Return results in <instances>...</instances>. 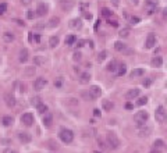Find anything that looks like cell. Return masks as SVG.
<instances>
[{"label":"cell","mask_w":167,"mask_h":153,"mask_svg":"<svg viewBox=\"0 0 167 153\" xmlns=\"http://www.w3.org/2000/svg\"><path fill=\"white\" fill-rule=\"evenodd\" d=\"M148 118H149L148 111H145V110H139L138 113H135V116H134V122H135L138 127H144L145 122L148 121Z\"/></svg>","instance_id":"obj_1"},{"label":"cell","mask_w":167,"mask_h":153,"mask_svg":"<svg viewBox=\"0 0 167 153\" xmlns=\"http://www.w3.org/2000/svg\"><path fill=\"white\" fill-rule=\"evenodd\" d=\"M106 139H107V143H109V146L112 149H117L120 146V139L117 138V135H116L114 132H109L107 136H106Z\"/></svg>","instance_id":"obj_2"},{"label":"cell","mask_w":167,"mask_h":153,"mask_svg":"<svg viewBox=\"0 0 167 153\" xmlns=\"http://www.w3.org/2000/svg\"><path fill=\"white\" fill-rule=\"evenodd\" d=\"M59 135H60V139H61L64 143H71L74 139V132L70 131V130H64V128H63Z\"/></svg>","instance_id":"obj_3"},{"label":"cell","mask_w":167,"mask_h":153,"mask_svg":"<svg viewBox=\"0 0 167 153\" xmlns=\"http://www.w3.org/2000/svg\"><path fill=\"white\" fill-rule=\"evenodd\" d=\"M157 7H159V1H157V0H146L145 1V10L148 14L156 13Z\"/></svg>","instance_id":"obj_4"},{"label":"cell","mask_w":167,"mask_h":153,"mask_svg":"<svg viewBox=\"0 0 167 153\" xmlns=\"http://www.w3.org/2000/svg\"><path fill=\"white\" fill-rule=\"evenodd\" d=\"M155 117H156V121L164 122V120H166V109L163 106H159L156 111H155Z\"/></svg>","instance_id":"obj_5"},{"label":"cell","mask_w":167,"mask_h":153,"mask_svg":"<svg viewBox=\"0 0 167 153\" xmlns=\"http://www.w3.org/2000/svg\"><path fill=\"white\" fill-rule=\"evenodd\" d=\"M46 85H47V81H46L45 78H42V76H38V78L35 79V82H33V89H35V90H42Z\"/></svg>","instance_id":"obj_6"},{"label":"cell","mask_w":167,"mask_h":153,"mask_svg":"<svg viewBox=\"0 0 167 153\" xmlns=\"http://www.w3.org/2000/svg\"><path fill=\"white\" fill-rule=\"evenodd\" d=\"M21 121H22L24 125L31 127L32 124H33V114H32V113H24V114L21 116Z\"/></svg>","instance_id":"obj_7"},{"label":"cell","mask_w":167,"mask_h":153,"mask_svg":"<svg viewBox=\"0 0 167 153\" xmlns=\"http://www.w3.org/2000/svg\"><path fill=\"white\" fill-rule=\"evenodd\" d=\"M89 95L92 96V99H98V98H100V95H102V89L98 86V85H92V86L89 88Z\"/></svg>","instance_id":"obj_8"},{"label":"cell","mask_w":167,"mask_h":153,"mask_svg":"<svg viewBox=\"0 0 167 153\" xmlns=\"http://www.w3.org/2000/svg\"><path fill=\"white\" fill-rule=\"evenodd\" d=\"M155 43H156V35L153 32H150L148 35V39H146V42H145V47L150 49V47L155 46Z\"/></svg>","instance_id":"obj_9"},{"label":"cell","mask_w":167,"mask_h":153,"mask_svg":"<svg viewBox=\"0 0 167 153\" xmlns=\"http://www.w3.org/2000/svg\"><path fill=\"white\" fill-rule=\"evenodd\" d=\"M74 4H75L74 0H60V6H61V9L64 11L71 10V9L74 7Z\"/></svg>","instance_id":"obj_10"},{"label":"cell","mask_w":167,"mask_h":153,"mask_svg":"<svg viewBox=\"0 0 167 153\" xmlns=\"http://www.w3.org/2000/svg\"><path fill=\"white\" fill-rule=\"evenodd\" d=\"M49 10V7H47V4H45V3H41V4H38V7H36V15H39V17H43L46 13Z\"/></svg>","instance_id":"obj_11"},{"label":"cell","mask_w":167,"mask_h":153,"mask_svg":"<svg viewBox=\"0 0 167 153\" xmlns=\"http://www.w3.org/2000/svg\"><path fill=\"white\" fill-rule=\"evenodd\" d=\"M4 103L7 107H14L15 106V98L11 93H6L4 95Z\"/></svg>","instance_id":"obj_12"},{"label":"cell","mask_w":167,"mask_h":153,"mask_svg":"<svg viewBox=\"0 0 167 153\" xmlns=\"http://www.w3.org/2000/svg\"><path fill=\"white\" fill-rule=\"evenodd\" d=\"M139 93H141V90L139 89H131V90H128L127 93H125V98L128 99V100H132V99H136L139 96Z\"/></svg>","instance_id":"obj_13"},{"label":"cell","mask_w":167,"mask_h":153,"mask_svg":"<svg viewBox=\"0 0 167 153\" xmlns=\"http://www.w3.org/2000/svg\"><path fill=\"white\" fill-rule=\"evenodd\" d=\"M18 139H20L22 143H29L32 139V136L28 132H18Z\"/></svg>","instance_id":"obj_14"},{"label":"cell","mask_w":167,"mask_h":153,"mask_svg":"<svg viewBox=\"0 0 167 153\" xmlns=\"http://www.w3.org/2000/svg\"><path fill=\"white\" fill-rule=\"evenodd\" d=\"M70 28H73L75 31L81 29V28H82V21H81L79 18H74V20L70 21Z\"/></svg>","instance_id":"obj_15"},{"label":"cell","mask_w":167,"mask_h":153,"mask_svg":"<svg viewBox=\"0 0 167 153\" xmlns=\"http://www.w3.org/2000/svg\"><path fill=\"white\" fill-rule=\"evenodd\" d=\"M42 122H43V125H45V127H52L53 116H52V114H49V113H45V117H43Z\"/></svg>","instance_id":"obj_16"},{"label":"cell","mask_w":167,"mask_h":153,"mask_svg":"<svg viewBox=\"0 0 167 153\" xmlns=\"http://www.w3.org/2000/svg\"><path fill=\"white\" fill-rule=\"evenodd\" d=\"M3 39H4L6 43H11V42L15 39V36H14V33L13 32H9V31H7V32L3 33Z\"/></svg>","instance_id":"obj_17"},{"label":"cell","mask_w":167,"mask_h":153,"mask_svg":"<svg viewBox=\"0 0 167 153\" xmlns=\"http://www.w3.org/2000/svg\"><path fill=\"white\" fill-rule=\"evenodd\" d=\"M150 64H152L153 67H162V64H163V59H162L160 56H155V57L152 59Z\"/></svg>","instance_id":"obj_18"},{"label":"cell","mask_w":167,"mask_h":153,"mask_svg":"<svg viewBox=\"0 0 167 153\" xmlns=\"http://www.w3.org/2000/svg\"><path fill=\"white\" fill-rule=\"evenodd\" d=\"M102 106H103V110H106V111H110V110L114 107V104H113L110 100H107V99H103V102H102Z\"/></svg>","instance_id":"obj_19"},{"label":"cell","mask_w":167,"mask_h":153,"mask_svg":"<svg viewBox=\"0 0 167 153\" xmlns=\"http://www.w3.org/2000/svg\"><path fill=\"white\" fill-rule=\"evenodd\" d=\"M89 81H91V74L89 73H82L79 75V82L81 84H88Z\"/></svg>","instance_id":"obj_20"},{"label":"cell","mask_w":167,"mask_h":153,"mask_svg":"<svg viewBox=\"0 0 167 153\" xmlns=\"http://www.w3.org/2000/svg\"><path fill=\"white\" fill-rule=\"evenodd\" d=\"M20 61L21 63H25L27 60H28V50L27 49H21L20 50Z\"/></svg>","instance_id":"obj_21"},{"label":"cell","mask_w":167,"mask_h":153,"mask_svg":"<svg viewBox=\"0 0 167 153\" xmlns=\"http://www.w3.org/2000/svg\"><path fill=\"white\" fill-rule=\"evenodd\" d=\"M60 24V18L59 17H52L49 22H47V27H50V28H54V27H57Z\"/></svg>","instance_id":"obj_22"},{"label":"cell","mask_w":167,"mask_h":153,"mask_svg":"<svg viewBox=\"0 0 167 153\" xmlns=\"http://www.w3.org/2000/svg\"><path fill=\"white\" fill-rule=\"evenodd\" d=\"M144 74H145V70H142V68H134V70L131 71L130 75L134 78V76H142Z\"/></svg>","instance_id":"obj_23"},{"label":"cell","mask_w":167,"mask_h":153,"mask_svg":"<svg viewBox=\"0 0 167 153\" xmlns=\"http://www.w3.org/2000/svg\"><path fill=\"white\" fill-rule=\"evenodd\" d=\"M116 71H117V75L118 76H123L125 73H127V66H125V64H118V67H117Z\"/></svg>","instance_id":"obj_24"},{"label":"cell","mask_w":167,"mask_h":153,"mask_svg":"<svg viewBox=\"0 0 167 153\" xmlns=\"http://www.w3.org/2000/svg\"><path fill=\"white\" fill-rule=\"evenodd\" d=\"M45 57H42V56H35L33 57V64L35 66H43L45 64Z\"/></svg>","instance_id":"obj_25"},{"label":"cell","mask_w":167,"mask_h":153,"mask_svg":"<svg viewBox=\"0 0 167 153\" xmlns=\"http://www.w3.org/2000/svg\"><path fill=\"white\" fill-rule=\"evenodd\" d=\"M74 43H77V36H75V35H68V36L65 38V45L73 46Z\"/></svg>","instance_id":"obj_26"},{"label":"cell","mask_w":167,"mask_h":153,"mask_svg":"<svg viewBox=\"0 0 167 153\" xmlns=\"http://www.w3.org/2000/svg\"><path fill=\"white\" fill-rule=\"evenodd\" d=\"M117 67H118V63H117L116 60H112V61L107 64V71H112V73H114L116 70H117Z\"/></svg>","instance_id":"obj_27"},{"label":"cell","mask_w":167,"mask_h":153,"mask_svg":"<svg viewBox=\"0 0 167 153\" xmlns=\"http://www.w3.org/2000/svg\"><path fill=\"white\" fill-rule=\"evenodd\" d=\"M13 117L11 116H4L3 117V120H1V122H3V125H6V127H10L11 124H13Z\"/></svg>","instance_id":"obj_28"},{"label":"cell","mask_w":167,"mask_h":153,"mask_svg":"<svg viewBox=\"0 0 167 153\" xmlns=\"http://www.w3.org/2000/svg\"><path fill=\"white\" fill-rule=\"evenodd\" d=\"M60 42V39H59V36H52L50 39H49V46L50 47H56L57 45Z\"/></svg>","instance_id":"obj_29"},{"label":"cell","mask_w":167,"mask_h":153,"mask_svg":"<svg viewBox=\"0 0 167 153\" xmlns=\"http://www.w3.org/2000/svg\"><path fill=\"white\" fill-rule=\"evenodd\" d=\"M114 49L117 52H123V50H125V45L123 42H120V41H117L114 43Z\"/></svg>","instance_id":"obj_30"},{"label":"cell","mask_w":167,"mask_h":153,"mask_svg":"<svg viewBox=\"0 0 167 153\" xmlns=\"http://www.w3.org/2000/svg\"><path fill=\"white\" fill-rule=\"evenodd\" d=\"M36 110H38L41 114H45V113H47V106L43 104V103H39V104L36 106Z\"/></svg>","instance_id":"obj_31"},{"label":"cell","mask_w":167,"mask_h":153,"mask_svg":"<svg viewBox=\"0 0 167 153\" xmlns=\"http://www.w3.org/2000/svg\"><path fill=\"white\" fill-rule=\"evenodd\" d=\"M125 18L128 20V21L131 22V24H139V18L138 17H134V15H128V14H125Z\"/></svg>","instance_id":"obj_32"},{"label":"cell","mask_w":167,"mask_h":153,"mask_svg":"<svg viewBox=\"0 0 167 153\" xmlns=\"http://www.w3.org/2000/svg\"><path fill=\"white\" fill-rule=\"evenodd\" d=\"M149 134H150V128H148V127H146V128H142V127H141V130L138 132L139 136H148Z\"/></svg>","instance_id":"obj_33"},{"label":"cell","mask_w":167,"mask_h":153,"mask_svg":"<svg viewBox=\"0 0 167 153\" xmlns=\"http://www.w3.org/2000/svg\"><path fill=\"white\" fill-rule=\"evenodd\" d=\"M25 75L33 76L35 75V68H33V67H27V68H25Z\"/></svg>","instance_id":"obj_34"},{"label":"cell","mask_w":167,"mask_h":153,"mask_svg":"<svg viewBox=\"0 0 167 153\" xmlns=\"http://www.w3.org/2000/svg\"><path fill=\"white\" fill-rule=\"evenodd\" d=\"M106 57H107V52H106V50H102V52L98 55V61H99V63H102Z\"/></svg>","instance_id":"obj_35"},{"label":"cell","mask_w":167,"mask_h":153,"mask_svg":"<svg viewBox=\"0 0 167 153\" xmlns=\"http://www.w3.org/2000/svg\"><path fill=\"white\" fill-rule=\"evenodd\" d=\"M153 146L157 148V149H162V148L164 146V141H163V139H156V141L153 142Z\"/></svg>","instance_id":"obj_36"},{"label":"cell","mask_w":167,"mask_h":153,"mask_svg":"<svg viewBox=\"0 0 167 153\" xmlns=\"http://www.w3.org/2000/svg\"><path fill=\"white\" fill-rule=\"evenodd\" d=\"M146 103H148V98H146V96H144V98H139L138 100H136V104H138V106H145Z\"/></svg>","instance_id":"obj_37"},{"label":"cell","mask_w":167,"mask_h":153,"mask_svg":"<svg viewBox=\"0 0 167 153\" xmlns=\"http://www.w3.org/2000/svg\"><path fill=\"white\" fill-rule=\"evenodd\" d=\"M118 33H120V36H121V38H127V36L130 35V29H128V28H124V29H121Z\"/></svg>","instance_id":"obj_38"},{"label":"cell","mask_w":167,"mask_h":153,"mask_svg":"<svg viewBox=\"0 0 167 153\" xmlns=\"http://www.w3.org/2000/svg\"><path fill=\"white\" fill-rule=\"evenodd\" d=\"M31 103L33 104V106H35V107H36L39 103H42V102H41V98H39V96H35V98H32L31 99Z\"/></svg>","instance_id":"obj_39"},{"label":"cell","mask_w":167,"mask_h":153,"mask_svg":"<svg viewBox=\"0 0 167 153\" xmlns=\"http://www.w3.org/2000/svg\"><path fill=\"white\" fill-rule=\"evenodd\" d=\"M54 86L56 88H61L63 86V78L61 76H59V78L54 81Z\"/></svg>","instance_id":"obj_40"},{"label":"cell","mask_w":167,"mask_h":153,"mask_svg":"<svg viewBox=\"0 0 167 153\" xmlns=\"http://www.w3.org/2000/svg\"><path fill=\"white\" fill-rule=\"evenodd\" d=\"M27 18H28V20H33V18H35V13L32 10H28L27 11Z\"/></svg>","instance_id":"obj_41"},{"label":"cell","mask_w":167,"mask_h":153,"mask_svg":"<svg viewBox=\"0 0 167 153\" xmlns=\"http://www.w3.org/2000/svg\"><path fill=\"white\" fill-rule=\"evenodd\" d=\"M102 15H104V17H110V15H112V10L103 9V10H102Z\"/></svg>","instance_id":"obj_42"},{"label":"cell","mask_w":167,"mask_h":153,"mask_svg":"<svg viewBox=\"0 0 167 153\" xmlns=\"http://www.w3.org/2000/svg\"><path fill=\"white\" fill-rule=\"evenodd\" d=\"M6 10H7V4H6V3H1V4H0V14H4Z\"/></svg>","instance_id":"obj_43"},{"label":"cell","mask_w":167,"mask_h":153,"mask_svg":"<svg viewBox=\"0 0 167 153\" xmlns=\"http://www.w3.org/2000/svg\"><path fill=\"white\" fill-rule=\"evenodd\" d=\"M150 84H152V79H149V78H146L145 81H144V82H142V85H144V86H145V88L150 86Z\"/></svg>","instance_id":"obj_44"},{"label":"cell","mask_w":167,"mask_h":153,"mask_svg":"<svg viewBox=\"0 0 167 153\" xmlns=\"http://www.w3.org/2000/svg\"><path fill=\"white\" fill-rule=\"evenodd\" d=\"M81 95H82V96H84L85 99H86V100H94V99H92V96L89 95V92H82Z\"/></svg>","instance_id":"obj_45"},{"label":"cell","mask_w":167,"mask_h":153,"mask_svg":"<svg viewBox=\"0 0 167 153\" xmlns=\"http://www.w3.org/2000/svg\"><path fill=\"white\" fill-rule=\"evenodd\" d=\"M79 59H81V53L79 52H75L74 53V60H79Z\"/></svg>","instance_id":"obj_46"},{"label":"cell","mask_w":167,"mask_h":153,"mask_svg":"<svg viewBox=\"0 0 167 153\" xmlns=\"http://www.w3.org/2000/svg\"><path fill=\"white\" fill-rule=\"evenodd\" d=\"M21 3H22L24 6H29L32 3V0H21Z\"/></svg>","instance_id":"obj_47"},{"label":"cell","mask_w":167,"mask_h":153,"mask_svg":"<svg viewBox=\"0 0 167 153\" xmlns=\"http://www.w3.org/2000/svg\"><path fill=\"white\" fill-rule=\"evenodd\" d=\"M84 17H85L86 20H92V14H91V13H85V14H84Z\"/></svg>","instance_id":"obj_48"},{"label":"cell","mask_w":167,"mask_h":153,"mask_svg":"<svg viewBox=\"0 0 167 153\" xmlns=\"http://www.w3.org/2000/svg\"><path fill=\"white\" fill-rule=\"evenodd\" d=\"M32 41H35V42H39V41H41V36H39V35H33V36H32Z\"/></svg>","instance_id":"obj_49"},{"label":"cell","mask_w":167,"mask_h":153,"mask_svg":"<svg viewBox=\"0 0 167 153\" xmlns=\"http://www.w3.org/2000/svg\"><path fill=\"white\" fill-rule=\"evenodd\" d=\"M94 114H95V117H100V111H99V109H95Z\"/></svg>","instance_id":"obj_50"},{"label":"cell","mask_w":167,"mask_h":153,"mask_svg":"<svg viewBox=\"0 0 167 153\" xmlns=\"http://www.w3.org/2000/svg\"><path fill=\"white\" fill-rule=\"evenodd\" d=\"M110 1H112V4H113V6H116V7L120 4V0H110Z\"/></svg>","instance_id":"obj_51"},{"label":"cell","mask_w":167,"mask_h":153,"mask_svg":"<svg viewBox=\"0 0 167 153\" xmlns=\"http://www.w3.org/2000/svg\"><path fill=\"white\" fill-rule=\"evenodd\" d=\"M3 153H17V152H15V150H11V149H4Z\"/></svg>","instance_id":"obj_52"},{"label":"cell","mask_w":167,"mask_h":153,"mask_svg":"<svg viewBox=\"0 0 167 153\" xmlns=\"http://www.w3.org/2000/svg\"><path fill=\"white\" fill-rule=\"evenodd\" d=\"M77 45H78V47H82L84 45H85V41H78V43Z\"/></svg>","instance_id":"obj_53"},{"label":"cell","mask_w":167,"mask_h":153,"mask_svg":"<svg viewBox=\"0 0 167 153\" xmlns=\"http://www.w3.org/2000/svg\"><path fill=\"white\" fill-rule=\"evenodd\" d=\"M125 109L131 110V109H132V104H131V103H127V104H125Z\"/></svg>","instance_id":"obj_54"},{"label":"cell","mask_w":167,"mask_h":153,"mask_svg":"<svg viewBox=\"0 0 167 153\" xmlns=\"http://www.w3.org/2000/svg\"><path fill=\"white\" fill-rule=\"evenodd\" d=\"M150 153H160V150H159V149H156V150H152Z\"/></svg>","instance_id":"obj_55"},{"label":"cell","mask_w":167,"mask_h":153,"mask_svg":"<svg viewBox=\"0 0 167 153\" xmlns=\"http://www.w3.org/2000/svg\"><path fill=\"white\" fill-rule=\"evenodd\" d=\"M131 1H132L134 4H138V0H131Z\"/></svg>","instance_id":"obj_56"},{"label":"cell","mask_w":167,"mask_h":153,"mask_svg":"<svg viewBox=\"0 0 167 153\" xmlns=\"http://www.w3.org/2000/svg\"><path fill=\"white\" fill-rule=\"evenodd\" d=\"M0 61H1V60H0Z\"/></svg>","instance_id":"obj_57"}]
</instances>
